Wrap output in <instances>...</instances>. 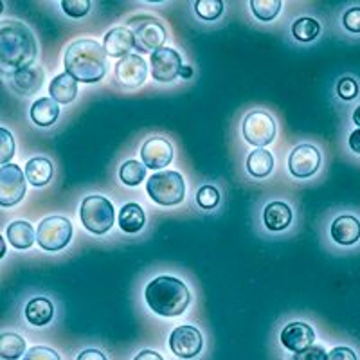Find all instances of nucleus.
I'll list each match as a JSON object with an SVG mask.
<instances>
[{
	"mask_svg": "<svg viewBox=\"0 0 360 360\" xmlns=\"http://www.w3.org/2000/svg\"><path fill=\"white\" fill-rule=\"evenodd\" d=\"M49 94L58 105H69L78 96V82L69 72L58 74L56 78L51 82Z\"/></svg>",
	"mask_w": 360,
	"mask_h": 360,
	"instance_id": "nucleus-21",
	"label": "nucleus"
},
{
	"mask_svg": "<svg viewBox=\"0 0 360 360\" xmlns=\"http://www.w3.org/2000/svg\"><path fill=\"white\" fill-rule=\"evenodd\" d=\"M107 56L103 44L92 38H82L67 47L63 65L65 72H69L76 82L98 83L107 76Z\"/></svg>",
	"mask_w": 360,
	"mask_h": 360,
	"instance_id": "nucleus-2",
	"label": "nucleus"
},
{
	"mask_svg": "<svg viewBox=\"0 0 360 360\" xmlns=\"http://www.w3.org/2000/svg\"><path fill=\"white\" fill-rule=\"evenodd\" d=\"M24 360H62V356L47 346H33L25 353Z\"/></svg>",
	"mask_w": 360,
	"mask_h": 360,
	"instance_id": "nucleus-37",
	"label": "nucleus"
},
{
	"mask_svg": "<svg viewBox=\"0 0 360 360\" xmlns=\"http://www.w3.org/2000/svg\"><path fill=\"white\" fill-rule=\"evenodd\" d=\"M60 8L63 9L67 17L70 18H83L90 11L89 0H62Z\"/></svg>",
	"mask_w": 360,
	"mask_h": 360,
	"instance_id": "nucleus-35",
	"label": "nucleus"
},
{
	"mask_svg": "<svg viewBox=\"0 0 360 360\" xmlns=\"http://www.w3.org/2000/svg\"><path fill=\"white\" fill-rule=\"evenodd\" d=\"M0 245H2V250H0V256H6V240H2V242H0Z\"/></svg>",
	"mask_w": 360,
	"mask_h": 360,
	"instance_id": "nucleus-45",
	"label": "nucleus"
},
{
	"mask_svg": "<svg viewBox=\"0 0 360 360\" xmlns=\"http://www.w3.org/2000/svg\"><path fill=\"white\" fill-rule=\"evenodd\" d=\"M29 117L37 127H51L60 117V105L53 98H40L31 105Z\"/></svg>",
	"mask_w": 360,
	"mask_h": 360,
	"instance_id": "nucleus-20",
	"label": "nucleus"
},
{
	"mask_svg": "<svg viewBox=\"0 0 360 360\" xmlns=\"http://www.w3.org/2000/svg\"><path fill=\"white\" fill-rule=\"evenodd\" d=\"M340 25L346 33L360 34V6H349L340 13Z\"/></svg>",
	"mask_w": 360,
	"mask_h": 360,
	"instance_id": "nucleus-33",
	"label": "nucleus"
},
{
	"mask_svg": "<svg viewBox=\"0 0 360 360\" xmlns=\"http://www.w3.org/2000/svg\"><path fill=\"white\" fill-rule=\"evenodd\" d=\"M74 227L65 217H47L40 221L37 229V242L44 250L58 252L70 243Z\"/></svg>",
	"mask_w": 360,
	"mask_h": 360,
	"instance_id": "nucleus-7",
	"label": "nucleus"
},
{
	"mask_svg": "<svg viewBox=\"0 0 360 360\" xmlns=\"http://www.w3.org/2000/svg\"><path fill=\"white\" fill-rule=\"evenodd\" d=\"M25 172L17 164L0 166V205L13 207L20 204L25 195Z\"/></svg>",
	"mask_w": 360,
	"mask_h": 360,
	"instance_id": "nucleus-11",
	"label": "nucleus"
},
{
	"mask_svg": "<svg viewBox=\"0 0 360 360\" xmlns=\"http://www.w3.org/2000/svg\"><path fill=\"white\" fill-rule=\"evenodd\" d=\"M326 356L328 353L323 346H319V344H317V346L311 344V346H308V348L294 353V355L290 356V360H326Z\"/></svg>",
	"mask_w": 360,
	"mask_h": 360,
	"instance_id": "nucleus-36",
	"label": "nucleus"
},
{
	"mask_svg": "<svg viewBox=\"0 0 360 360\" xmlns=\"http://www.w3.org/2000/svg\"><path fill=\"white\" fill-rule=\"evenodd\" d=\"M76 360H107V355L99 349H85L79 353Z\"/></svg>",
	"mask_w": 360,
	"mask_h": 360,
	"instance_id": "nucleus-41",
	"label": "nucleus"
},
{
	"mask_svg": "<svg viewBox=\"0 0 360 360\" xmlns=\"http://www.w3.org/2000/svg\"><path fill=\"white\" fill-rule=\"evenodd\" d=\"M279 340H281L283 348L297 353L315 342V332L310 324L303 323V321H295V323H290L283 328Z\"/></svg>",
	"mask_w": 360,
	"mask_h": 360,
	"instance_id": "nucleus-16",
	"label": "nucleus"
},
{
	"mask_svg": "<svg viewBox=\"0 0 360 360\" xmlns=\"http://www.w3.org/2000/svg\"><path fill=\"white\" fill-rule=\"evenodd\" d=\"M195 11L202 20H217L221 17L224 11V2L220 0H197L195 2Z\"/></svg>",
	"mask_w": 360,
	"mask_h": 360,
	"instance_id": "nucleus-31",
	"label": "nucleus"
},
{
	"mask_svg": "<svg viewBox=\"0 0 360 360\" xmlns=\"http://www.w3.org/2000/svg\"><path fill=\"white\" fill-rule=\"evenodd\" d=\"M131 33H134V49L139 53H155L162 49L166 41V27L159 18L153 15H135L128 20Z\"/></svg>",
	"mask_w": 360,
	"mask_h": 360,
	"instance_id": "nucleus-6",
	"label": "nucleus"
},
{
	"mask_svg": "<svg viewBox=\"0 0 360 360\" xmlns=\"http://www.w3.org/2000/svg\"><path fill=\"white\" fill-rule=\"evenodd\" d=\"M348 148L353 153L360 155V128H355V130L349 131L348 135Z\"/></svg>",
	"mask_w": 360,
	"mask_h": 360,
	"instance_id": "nucleus-40",
	"label": "nucleus"
},
{
	"mask_svg": "<svg viewBox=\"0 0 360 360\" xmlns=\"http://www.w3.org/2000/svg\"><path fill=\"white\" fill-rule=\"evenodd\" d=\"M37 54L34 34L24 22H0V67L6 76L33 67Z\"/></svg>",
	"mask_w": 360,
	"mask_h": 360,
	"instance_id": "nucleus-1",
	"label": "nucleus"
},
{
	"mask_svg": "<svg viewBox=\"0 0 360 360\" xmlns=\"http://www.w3.org/2000/svg\"><path fill=\"white\" fill-rule=\"evenodd\" d=\"M290 31L294 40L301 41V44H311V41H315L321 37L323 25H321L317 18L304 15V17H299L292 22Z\"/></svg>",
	"mask_w": 360,
	"mask_h": 360,
	"instance_id": "nucleus-27",
	"label": "nucleus"
},
{
	"mask_svg": "<svg viewBox=\"0 0 360 360\" xmlns=\"http://www.w3.org/2000/svg\"><path fill=\"white\" fill-rule=\"evenodd\" d=\"M173 160V144L164 137H150L141 146V162L150 169H162Z\"/></svg>",
	"mask_w": 360,
	"mask_h": 360,
	"instance_id": "nucleus-15",
	"label": "nucleus"
},
{
	"mask_svg": "<svg viewBox=\"0 0 360 360\" xmlns=\"http://www.w3.org/2000/svg\"><path fill=\"white\" fill-rule=\"evenodd\" d=\"M146 175V166L141 160H124L119 168V179L124 186H139Z\"/></svg>",
	"mask_w": 360,
	"mask_h": 360,
	"instance_id": "nucleus-29",
	"label": "nucleus"
},
{
	"mask_svg": "<svg viewBox=\"0 0 360 360\" xmlns=\"http://www.w3.org/2000/svg\"><path fill=\"white\" fill-rule=\"evenodd\" d=\"M328 238L330 242L342 249H352L360 243V217L355 213L335 214L328 225Z\"/></svg>",
	"mask_w": 360,
	"mask_h": 360,
	"instance_id": "nucleus-10",
	"label": "nucleus"
},
{
	"mask_svg": "<svg viewBox=\"0 0 360 360\" xmlns=\"http://www.w3.org/2000/svg\"><path fill=\"white\" fill-rule=\"evenodd\" d=\"M204 348V337L200 330L195 326H176L169 335V349L179 359H195Z\"/></svg>",
	"mask_w": 360,
	"mask_h": 360,
	"instance_id": "nucleus-13",
	"label": "nucleus"
},
{
	"mask_svg": "<svg viewBox=\"0 0 360 360\" xmlns=\"http://www.w3.org/2000/svg\"><path fill=\"white\" fill-rule=\"evenodd\" d=\"M197 204L200 205L202 209H205V211L214 209L218 204H220V191L211 184L202 186V188H198L197 191Z\"/></svg>",
	"mask_w": 360,
	"mask_h": 360,
	"instance_id": "nucleus-34",
	"label": "nucleus"
},
{
	"mask_svg": "<svg viewBox=\"0 0 360 360\" xmlns=\"http://www.w3.org/2000/svg\"><path fill=\"white\" fill-rule=\"evenodd\" d=\"M352 119H353V123L356 124V128H360V105H356L355 110H353L352 114Z\"/></svg>",
	"mask_w": 360,
	"mask_h": 360,
	"instance_id": "nucleus-44",
	"label": "nucleus"
},
{
	"mask_svg": "<svg viewBox=\"0 0 360 360\" xmlns=\"http://www.w3.org/2000/svg\"><path fill=\"white\" fill-rule=\"evenodd\" d=\"M6 238L9 240L15 249L25 250L33 245L34 238H37V231L33 229V225L25 220H15L8 225L6 229Z\"/></svg>",
	"mask_w": 360,
	"mask_h": 360,
	"instance_id": "nucleus-25",
	"label": "nucleus"
},
{
	"mask_svg": "<svg viewBox=\"0 0 360 360\" xmlns=\"http://www.w3.org/2000/svg\"><path fill=\"white\" fill-rule=\"evenodd\" d=\"M53 162L45 157H33L25 164V179L29 180V184L34 188H44L49 184V180L53 179Z\"/></svg>",
	"mask_w": 360,
	"mask_h": 360,
	"instance_id": "nucleus-22",
	"label": "nucleus"
},
{
	"mask_svg": "<svg viewBox=\"0 0 360 360\" xmlns=\"http://www.w3.org/2000/svg\"><path fill=\"white\" fill-rule=\"evenodd\" d=\"M134 360H164V356L159 355L157 352H153V349H144V352H141Z\"/></svg>",
	"mask_w": 360,
	"mask_h": 360,
	"instance_id": "nucleus-42",
	"label": "nucleus"
},
{
	"mask_svg": "<svg viewBox=\"0 0 360 360\" xmlns=\"http://www.w3.org/2000/svg\"><path fill=\"white\" fill-rule=\"evenodd\" d=\"M250 11L258 20L270 22L274 20L281 11V0H252L250 2Z\"/></svg>",
	"mask_w": 360,
	"mask_h": 360,
	"instance_id": "nucleus-30",
	"label": "nucleus"
},
{
	"mask_svg": "<svg viewBox=\"0 0 360 360\" xmlns=\"http://www.w3.org/2000/svg\"><path fill=\"white\" fill-rule=\"evenodd\" d=\"M180 76H182V78L184 79H189V78H193V69L191 67H182V69H180Z\"/></svg>",
	"mask_w": 360,
	"mask_h": 360,
	"instance_id": "nucleus-43",
	"label": "nucleus"
},
{
	"mask_svg": "<svg viewBox=\"0 0 360 360\" xmlns=\"http://www.w3.org/2000/svg\"><path fill=\"white\" fill-rule=\"evenodd\" d=\"M247 172L254 179H265L274 169V155L265 148H256L247 157Z\"/></svg>",
	"mask_w": 360,
	"mask_h": 360,
	"instance_id": "nucleus-26",
	"label": "nucleus"
},
{
	"mask_svg": "<svg viewBox=\"0 0 360 360\" xmlns=\"http://www.w3.org/2000/svg\"><path fill=\"white\" fill-rule=\"evenodd\" d=\"M44 79V69L38 65H33L11 74V76H9V85H11V89L15 90V92H18L20 96H33L40 90Z\"/></svg>",
	"mask_w": 360,
	"mask_h": 360,
	"instance_id": "nucleus-18",
	"label": "nucleus"
},
{
	"mask_svg": "<svg viewBox=\"0 0 360 360\" xmlns=\"http://www.w3.org/2000/svg\"><path fill=\"white\" fill-rule=\"evenodd\" d=\"M117 224L123 233H128V234L139 233V231L144 227V224H146L144 209L141 207L139 204H135V202H128V204H124L123 207H121V211H119Z\"/></svg>",
	"mask_w": 360,
	"mask_h": 360,
	"instance_id": "nucleus-23",
	"label": "nucleus"
},
{
	"mask_svg": "<svg viewBox=\"0 0 360 360\" xmlns=\"http://www.w3.org/2000/svg\"><path fill=\"white\" fill-rule=\"evenodd\" d=\"M54 307L47 297H34L25 304V319L29 324L41 328L53 321Z\"/></svg>",
	"mask_w": 360,
	"mask_h": 360,
	"instance_id": "nucleus-24",
	"label": "nucleus"
},
{
	"mask_svg": "<svg viewBox=\"0 0 360 360\" xmlns=\"http://www.w3.org/2000/svg\"><path fill=\"white\" fill-rule=\"evenodd\" d=\"M0 135H2V159H0V164L6 166L11 160L13 153H15V139H13V135L9 134L8 128H0Z\"/></svg>",
	"mask_w": 360,
	"mask_h": 360,
	"instance_id": "nucleus-38",
	"label": "nucleus"
},
{
	"mask_svg": "<svg viewBox=\"0 0 360 360\" xmlns=\"http://www.w3.org/2000/svg\"><path fill=\"white\" fill-rule=\"evenodd\" d=\"M292 220H294V213L292 207L287 202H269L263 207V225L272 233H281L290 227Z\"/></svg>",
	"mask_w": 360,
	"mask_h": 360,
	"instance_id": "nucleus-19",
	"label": "nucleus"
},
{
	"mask_svg": "<svg viewBox=\"0 0 360 360\" xmlns=\"http://www.w3.org/2000/svg\"><path fill=\"white\" fill-rule=\"evenodd\" d=\"M25 340L15 332H4L0 335V356L4 360H17L24 355Z\"/></svg>",
	"mask_w": 360,
	"mask_h": 360,
	"instance_id": "nucleus-28",
	"label": "nucleus"
},
{
	"mask_svg": "<svg viewBox=\"0 0 360 360\" xmlns=\"http://www.w3.org/2000/svg\"><path fill=\"white\" fill-rule=\"evenodd\" d=\"M150 310L162 317H176L184 314L191 303V292L182 279L173 276H159L152 279L144 288Z\"/></svg>",
	"mask_w": 360,
	"mask_h": 360,
	"instance_id": "nucleus-3",
	"label": "nucleus"
},
{
	"mask_svg": "<svg viewBox=\"0 0 360 360\" xmlns=\"http://www.w3.org/2000/svg\"><path fill=\"white\" fill-rule=\"evenodd\" d=\"M148 78V63L141 54H128L121 58L114 67L115 85L123 89H137Z\"/></svg>",
	"mask_w": 360,
	"mask_h": 360,
	"instance_id": "nucleus-12",
	"label": "nucleus"
},
{
	"mask_svg": "<svg viewBox=\"0 0 360 360\" xmlns=\"http://www.w3.org/2000/svg\"><path fill=\"white\" fill-rule=\"evenodd\" d=\"M276 127L274 117L269 112L254 110L245 115L242 123V134L249 144L256 148H265L276 139Z\"/></svg>",
	"mask_w": 360,
	"mask_h": 360,
	"instance_id": "nucleus-8",
	"label": "nucleus"
},
{
	"mask_svg": "<svg viewBox=\"0 0 360 360\" xmlns=\"http://www.w3.org/2000/svg\"><path fill=\"white\" fill-rule=\"evenodd\" d=\"M326 360H359V356H356L355 349H352L349 346H335L328 353Z\"/></svg>",
	"mask_w": 360,
	"mask_h": 360,
	"instance_id": "nucleus-39",
	"label": "nucleus"
},
{
	"mask_svg": "<svg viewBox=\"0 0 360 360\" xmlns=\"http://www.w3.org/2000/svg\"><path fill=\"white\" fill-rule=\"evenodd\" d=\"M335 90L337 96H339L342 101H353V99L359 98L360 85L359 82H356V78H353V76H342V78L337 82Z\"/></svg>",
	"mask_w": 360,
	"mask_h": 360,
	"instance_id": "nucleus-32",
	"label": "nucleus"
},
{
	"mask_svg": "<svg viewBox=\"0 0 360 360\" xmlns=\"http://www.w3.org/2000/svg\"><path fill=\"white\" fill-rule=\"evenodd\" d=\"M79 218L85 229L92 234H107L115 221V209L103 195H89L79 205Z\"/></svg>",
	"mask_w": 360,
	"mask_h": 360,
	"instance_id": "nucleus-4",
	"label": "nucleus"
},
{
	"mask_svg": "<svg viewBox=\"0 0 360 360\" xmlns=\"http://www.w3.org/2000/svg\"><path fill=\"white\" fill-rule=\"evenodd\" d=\"M146 191L155 204L172 207L179 205L186 197L184 176L179 172H159L153 173L146 182Z\"/></svg>",
	"mask_w": 360,
	"mask_h": 360,
	"instance_id": "nucleus-5",
	"label": "nucleus"
},
{
	"mask_svg": "<svg viewBox=\"0 0 360 360\" xmlns=\"http://www.w3.org/2000/svg\"><path fill=\"white\" fill-rule=\"evenodd\" d=\"M150 65H152V76L153 79L160 83H169L180 76V69H182V56L176 53L172 47H162V49L155 51L150 56Z\"/></svg>",
	"mask_w": 360,
	"mask_h": 360,
	"instance_id": "nucleus-14",
	"label": "nucleus"
},
{
	"mask_svg": "<svg viewBox=\"0 0 360 360\" xmlns=\"http://www.w3.org/2000/svg\"><path fill=\"white\" fill-rule=\"evenodd\" d=\"M323 166V153L315 144H297L292 148L290 155H288V172L295 179H310L317 175V172Z\"/></svg>",
	"mask_w": 360,
	"mask_h": 360,
	"instance_id": "nucleus-9",
	"label": "nucleus"
},
{
	"mask_svg": "<svg viewBox=\"0 0 360 360\" xmlns=\"http://www.w3.org/2000/svg\"><path fill=\"white\" fill-rule=\"evenodd\" d=\"M134 33H131V29L124 27V25L112 27L103 38L105 53L112 58H119V60L131 54L130 51L134 49Z\"/></svg>",
	"mask_w": 360,
	"mask_h": 360,
	"instance_id": "nucleus-17",
	"label": "nucleus"
}]
</instances>
